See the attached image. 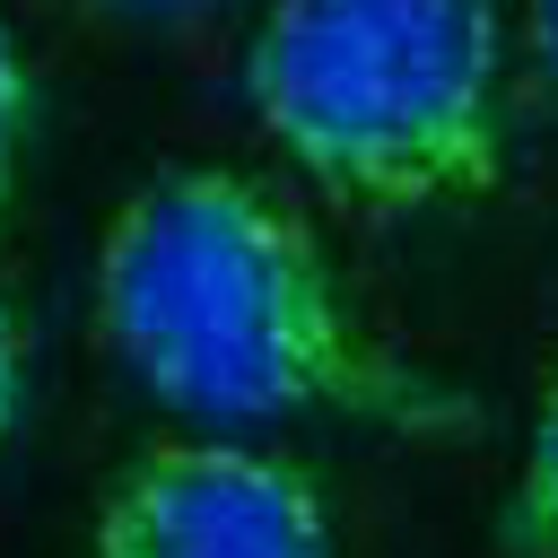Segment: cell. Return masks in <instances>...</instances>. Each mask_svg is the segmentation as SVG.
<instances>
[{
	"label": "cell",
	"mask_w": 558,
	"mask_h": 558,
	"mask_svg": "<svg viewBox=\"0 0 558 558\" xmlns=\"http://www.w3.org/2000/svg\"><path fill=\"white\" fill-rule=\"evenodd\" d=\"M96 340L183 418L453 436L462 392L349 296L314 218L244 166H166L96 235Z\"/></svg>",
	"instance_id": "obj_1"
},
{
	"label": "cell",
	"mask_w": 558,
	"mask_h": 558,
	"mask_svg": "<svg viewBox=\"0 0 558 558\" xmlns=\"http://www.w3.org/2000/svg\"><path fill=\"white\" fill-rule=\"evenodd\" d=\"M105 9H192V0H105Z\"/></svg>",
	"instance_id": "obj_8"
},
{
	"label": "cell",
	"mask_w": 558,
	"mask_h": 558,
	"mask_svg": "<svg viewBox=\"0 0 558 558\" xmlns=\"http://www.w3.org/2000/svg\"><path fill=\"white\" fill-rule=\"evenodd\" d=\"M523 9V70H532V96L558 113V0H514Z\"/></svg>",
	"instance_id": "obj_7"
},
{
	"label": "cell",
	"mask_w": 558,
	"mask_h": 558,
	"mask_svg": "<svg viewBox=\"0 0 558 558\" xmlns=\"http://www.w3.org/2000/svg\"><path fill=\"white\" fill-rule=\"evenodd\" d=\"M244 105L366 218L480 201L506 183V0H270Z\"/></svg>",
	"instance_id": "obj_2"
},
{
	"label": "cell",
	"mask_w": 558,
	"mask_h": 558,
	"mask_svg": "<svg viewBox=\"0 0 558 558\" xmlns=\"http://www.w3.org/2000/svg\"><path fill=\"white\" fill-rule=\"evenodd\" d=\"M506 541L523 558H558V366L541 375L523 453H514V488H506Z\"/></svg>",
	"instance_id": "obj_4"
},
{
	"label": "cell",
	"mask_w": 558,
	"mask_h": 558,
	"mask_svg": "<svg viewBox=\"0 0 558 558\" xmlns=\"http://www.w3.org/2000/svg\"><path fill=\"white\" fill-rule=\"evenodd\" d=\"M87 558H340V532L305 462L183 427L113 462L87 514Z\"/></svg>",
	"instance_id": "obj_3"
},
{
	"label": "cell",
	"mask_w": 558,
	"mask_h": 558,
	"mask_svg": "<svg viewBox=\"0 0 558 558\" xmlns=\"http://www.w3.org/2000/svg\"><path fill=\"white\" fill-rule=\"evenodd\" d=\"M26 148H35V61L0 9V235H9V209H17V183H26Z\"/></svg>",
	"instance_id": "obj_5"
},
{
	"label": "cell",
	"mask_w": 558,
	"mask_h": 558,
	"mask_svg": "<svg viewBox=\"0 0 558 558\" xmlns=\"http://www.w3.org/2000/svg\"><path fill=\"white\" fill-rule=\"evenodd\" d=\"M26 384H35V331H26V314L0 296V436L26 418Z\"/></svg>",
	"instance_id": "obj_6"
}]
</instances>
